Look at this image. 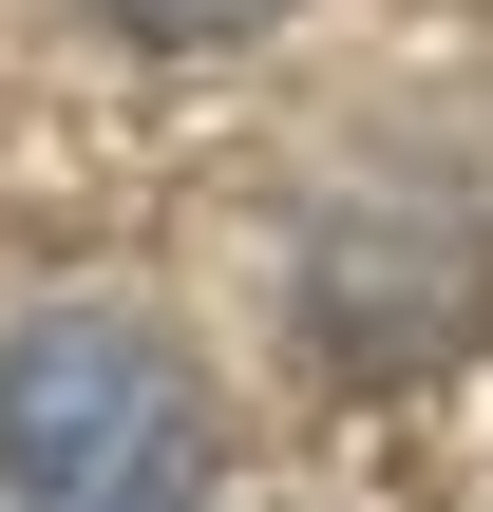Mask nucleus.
<instances>
[{"label":"nucleus","instance_id":"obj_1","mask_svg":"<svg viewBox=\"0 0 493 512\" xmlns=\"http://www.w3.org/2000/svg\"><path fill=\"white\" fill-rule=\"evenodd\" d=\"M0 494L19 512H209V380L133 304H38L0 342Z\"/></svg>","mask_w":493,"mask_h":512},{"label":"nucleus","instance_id":"obj_2","mask_svg":"<svg viewBox=\"0 0 493 512\" xmlns=\"http://www.w3.org/2000/svg\"><path fill=\"white\" fill-rule=\"evenodd\" d=\"M493 304V266L437 228V209H323L304 228V342L323 361H361V380H399V361H456Z\"/></svg>","mask_w":493,"mask_h":512},{"label":"nucleus","instance_id":"obj_3","mask_svg":"<svg viewBox=\"0 0 493 512\" xmlns=\"http://www.w3.org/2000/svg\"><path fill=\"white\" fill-rule=\"evenodd\" d=\"M114 38H171V57H209V38H266L285 0H95Z\"/></svg>","mask_w":493,"mask_h":512}]
</instances>
